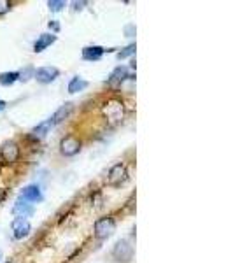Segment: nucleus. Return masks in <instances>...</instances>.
<instances>
[{
  "label": "nucleus",
  "mask_w": 233,
  "mask_h": 263,
  "mask_svg": "<svg viewBox=\"0 0 233 263\" xmlns=\"http://www.w3.org/2000/svg\"><path fill=\"white\" fill-rule=\"evenodd\" d=\"M102 116L105 118V121H107L109 125H118V123H121L123 118H125V105L118 99L107 100L102 105Z\"/></svg>",
  "instance_id": "f257e3e1"
},
{
  "label": "nucleus",
  "mask_w": 233,
  "mask_h": 263,
  "mask_svg": "<svg viewBox=\"0 0 233 263\" xmlns=\"http://www.w3.org/2000/svg\"><path fill=\"white\" fill-rule=\"evenodd\" d=\"M93 230H95L96 239L105 240V239H109L114 232H116V221H114L112 216H104V218L96 219Z\"/></svg>",
  "instance_id": "f03ea898"
},
{
  "label": "nucleus",
  "mask_w": 233,
  "mask_h": 263,
  "mask_svg": "<svg viewBox=\"0 0 233 263\" xmlns=\"http://www.w3.org/2000/svg\"><path fill=\"white\" fill-rule=\"evenodd\" d=\"M112 258L118 263H130L133 258V246L130 244V240L121 239L118 240L116 246L112 248Z\"/></svg>",
  "instance_id": "7ed1b4c3"
},
{
  "label": "nucleus",
  "mask_w": 233,
  "mask_h": 263,
  "mask_svg": "<svg viewBox=\"0 0 233 263\" xmlns=\"http://www.w3.org/2000/svg\"><path fill=\"white\" fill-rule=\"evenodd\" d=\"M128 181V171H126V165L125 163H116L111 167L109 171V176H107V182L114 188L118 186H123L125 182Z\"/></svg>",
  "instance_id": "20e7f679"
},
{
  "label": "nucleus",
  "mask_w": 233,
  "mask_h": 263,
  "mask_svg": "<svg viewBox=\"0 0 233 263\" xmlns=\"http://www.w3.org/2000/svg\"><path fill=\"white\" fill-rule=\"evenodd\" d=\"M20 155H21V149H20L18 142H14V141H6L2 144V147H0V156H2L4 162L9 165L18 162Z\"/></svg>",
  "instance_id": "39448f33"
},
{
  "label": "nucleus",
  "mask_w": 233,
  "mask_h": 263,
  "mask_svg": "<svg viewBox=\"0 0 233 263\" xmlns=\"http://www.w3.org/2000/svg\"><path fill=\"white\" fill-rule=\"evenodd\" d=\"M18 200L21 202H27V203H39L44 200V195H42L41 192V188L37 184H28V186H25L23 190L20 192V198Z\"/></svg>",
  "instance_id": "423d86ee"
},
{
  "label": "nucleus",
  "mask_w": 233,
  "mask_h": 263,
  "mask_svg": "<svg viewBox=\"0 0 233 263\" xmlns=\"http://www.w3.org/2000/svg\"><path fill=\"white\" fill-rule=\"evenodd\" d=\"M83 147V142L75 135H67L60 142V151L63 156H75Z\"/></svg>",
  "instance_id": "0eeeda50"
},
{
  "label": "nucleus",
  "mask_w": 233,
  "mask_h": 263,
  "mask_svg": "<svg viewBox=\"0 0 233 263\" xmlns=\"http://www.w3.org/2000/svg\"><path fill=\"white\" fill-rule=\"evenodd\" d=\"M58 76H60V70H58L56 67H41V69H37L33 72V78H35L37 83H41V84L53 83Z\"/></svg>",
  "instance_id": "6e6552de"
},
{
  "label": "nucleus",
  "mask_w": 233,
  "mask_h": 263,
  "mask_svg": "<svg viewBox=\"0 0 233 263\" xmlns=\"http://www.w3.org/2000/svg\"><path fill=\"white\" fill-rule=\"evenodd\" d=\"M11 230L16 239H25L32 232V224L27 218H14L11 223Z\"/></svg>",
  "instance_id": "1a4fd4ad"
},
{
  "label": "nucleus",
  "mask_w": 233,
  "mask_h": 263,
  "mask_svg": "<svg viewBox=\"0 0 233 263\" xmlns=\"http://www.w3.org/2000/svg\"><path fill=\"white\" fill-rule=\"evenodd\" d=\"M128 78H130L128 67H126V65H118L116 69H114V70L111 72V76H109L107 84H109L111 88H118V86H121V84L125 83Z\"/></svg>",
  "instance_id": "9d476101"
},
{
  "label": "nucleus",
  "mask_w": 233,
  "mask_h": 263,
  "mask_svg": "<svg viewBox=\"0 0 233 263\" xmlns=\"http://www.w3.org/2000/svg\"><path fill=\"white\" fill-rule=\"evenodd\" d=\"M72 109H74V105H72L70 102H67V104H63L60 109H56L53 116H51L49 120H48V121L51 123V126H56L58 123H62L63 120H67V118L70 116Z\"/></svg>",
  "instance_id": "9b49d317"
},
{
  "label": "nucleus",
  "mask_w": 233,
  "mask_h": 263,
  "mask_svg": "<svg viewBox=\"0 0 233 263\" xmlns=\"http://www.w3.org/2000/svg\"><path fill=\"white\" fill-rule=\"evenodd\" d=\"M105 49L102 46H86L83 49V60L86 62H99L102 57H104Z\"/></svg>",
  "instance_id": "f8f14e48"
},
{
  "label": "nucleus",
  "mask_w": 233,
  "mask_h": 263,
  "mask_svg": "<svg viewBox=\"0 0 233 263\" xmlns=\"http://www.w3.org/2000/svg\"><path fill=\"white\" fill-rule=\"evenodd\" d=\"M56 42V35L54 33H42L39 35V39L35 41V44H33V51L35 53H42L46 48H49L51 44H54Z\"/></svg>",
  "instance_id": "ddd939ff"
},
{
  "label": "nucleus",
  "mask_w": 233,
  "mask_h": 263,
  "mask_svg": "<svg viewBox=\"0 0 233 263\" xmlns=\"http://www.w3.org/2000/svg\"><path fill=\"white\" fill-rule=\"evenodd\" d=\"M12 214H14L16 218H28V216L33 214V205L32 203L18 200L14 203V207H12Z\"/></svg>",
  "instance_id": "4468645a"
},
{
  "label": "nucleus",
  "mask_w": 233,
  "mask_h": 263,
  "mask_svg": "<svg viewBox=\"0 0 233 263\" xmlns=\"http://www.w3.org/2000/svg\"><path fill=\"white\" fill-rule=\"evenodd\" d=\"M51 128H53V126H51V123L44 121V123H41V125H37L35 128L30 132V135H28V137L33 139V141H41V139H44L46 135H48V132Z\"/></svg>",
  "instance_id": "2eb2a0df"
},
{
  "label": "nucleus",
  "mask_w": 233,
  "mask_h": 263,
  "mask_svg": "<svg viewBox=\"0 0 233 263\" xmlns=\"http://www.w3.org/2000/svg\"><path fill=\"white\" fill-rule=\"evenodd\" d=\"M88 88V81H84L83 78H79V76H75V78L70 79L69 86H67V90L69 93H79V91H84Z\"/></svg>",
  "instance_id": "dca6fc26"
},
{
  "label": "nucleus",
  "mask_w": 233,
  "mask_h": 263,
  "mask_svg": "<svg viewBox=\"0 0 233 263\" xmlns=\"http://www.w3.org/2000/svg\"><path fill=\"white\" fill-rule=\"evenodd\" d=\"M18 79H20L18 72H2V74H0V84H2V86H11V84H14Z\"/></svg>",
  "instance_id": "f3484780"
},
{
  "label": "nucleus",
  "mask_w": 233,
  "mask_h": 263,
  "mask_svg": "<svg viewBox=\"0 0 233 263\" xmlns=\"http://www.w3.org/2000/svg\"><path fill=\"white\" fill-rule=\"evenodd\" d=\"M135 49H137V46H135V44H128L125 49H121L120 53L116 54V57H118V60H125V58L132 57V54H135Z\"/></svg>",
  "instance_id": "a211bd4d"
},
{
  "label": "nucleus",
  "mask_w": 233,
  "mask_h": 263,
  "mask_svg": "<svg viewBox=\"0 0 233 263\" xmlns=\"http://www.w3.org/2000/svg\"><path fill=\"white\" fill-rule=\"evenodd\" d=\"M48 7H49V11L58 12V11H62L63 7H65V2H63V0H49Z\"/></svg>",
  "instance_id": "6ab92c4d"
},
{
  "label": "nucleus",
  "mask_w": 233,
  "mask_h": 263,
  "mask_svg": "<svg viewBox=\"0 0 233 263\" xmlns=\"http://www.w3.org/2000/svg\"><path fill=\"white\" fill-rule=\"evenodd\" d=\"M33 70L32 67H27V69H25L23 72H18V76H20V81H28V79L30 78H33Z\"/></svg>",
  "instance_id": "aec40b11"
},
{
  "label": "nucleus",
  "mask_w": 233,
  "mask_h": 263,
  "mask_svg": "<svg viewBox=\"0 0 233 263\" xmlns=\"http://www.w3.org/2000/svg\"><path fill=\"white\" fill-rule=\"evenodd\" d=\"M9 9H11V2H7V0H0V14H6Z\"/></svg>",
  "instance_id": "412c9836"
},
{
  "label": "nucleus",
  "mask_w": 233,
  "mask_h": 263,
  "mask_svg": "<svg viewBox=\"0 0 233 263\" xmlns=\"http://www.w3.org/2000/svg\"><path fill=\"white\" fill-rule=\"evenodd\" d=\"M72 6H74V11H81L84 9V6H88L86 0H83V2H72Z\"/></svg>",
  "instance_id": "4be33fe9"
},
{
  "label": "nucleus",
  "mask_w": 233,
  "mask_h": 263,
  "mask_svg": "<svg viewBox=\"0 0 233 263\" xmlns=\"http://www.w3.org/2000/svg\"><path fill=\"white\" fill-rule=\"evenodd\" d=\"M49 28L53 32H58V30H60V25H58L56 21H49Z\"/></svg>",
  "instance_id": "5701e85b"
},
{
  "label": "nucleus",
  "mask_w": 233,
  "mask_h": 263,
  "mask_svg": "<svg viewBox=\"0 0 233 263\" xmlns=\"http://www.w3.org/2000/svg\"><path fill=\"white\" fill-rule=\"evenodd\" d=\"M7 107V104H6V102H4L2 99H0V112H2L4 111V109H6Z\"/></svg>",
  "instance_id": "b1692460"
},
{
  "label": "nucleus",
  "mask_w": 233,
  "mask_h": 263,
  "mask_svg": "<svg viewBox=\"0 0 233 263\" xmlns=\"http://www.w3.org/2000/svg\"><path fill=\"white\" fill-rule=\"evenodd\" d=\"M0 258H2V253H0Z\"/></svg>",
  "instance_id": "393cba45"
}]
</instances>
